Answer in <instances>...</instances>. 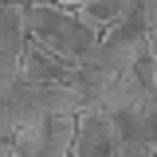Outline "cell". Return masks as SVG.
Listing matches in <instances>:
<instances>
[{
    "label": "cell",
    "mask_w": 157,
    "mask_h": 157,
    "mask_svg": "<svg viewBox=\"0 0 157 157\" xmlns=\"http://www.w3.org/2000/svg\"><path fill=\"white\" fill-rule=\"evenodd\" d=\"M24 51V4H0V82H16Z\"/></svg>",
    "instance_id": "cell-7"
},
{
    "label": "cell",
    "mask_w": 157,
    "mask_h": 157,
    "mask_svg": "<svg viewBox=\"0 0 157 157\" xmlns=\"http://www.w3.org/2000/svg\"><path fill=\"white\" fill-rule=\"evenodd\" d=\"M71 141H75V118H39L12 137V157H71Z\"/></svg>",
    "instance_id": "cell-3"
},
{
    "label": "cell",
    "mask_w": 157,
    "mask_h": 157,
    "mask_svg": "<svg viewBox=\"0 0 157 157\" xmlns=\"http://www.w3.org/2000/svg\"><path fill=\"white\" fill-rule=\"evenodd\" d=\"M145 32H149V28L141 24V16H137V8H134L122 24L106 28V32L98 36V47L82 59V67H86V71H110V75L130 71L137 59H141V51H145Z\"/></svg>",
    "instance_id": "cell-2"
},
{
    "label": "cell",
    "mask_w": 157,
    "mask_h": 157,
    "mask_svg": "<svg viewBox=\"0 0 157 157\" xmlns=\"http://www.w3.org/2000/svg\"><path fill=\"white\" fill-rule=\"evenodd\" d=\"M24 39L71 67H82V59L98 47V32L59 4H24Z\"/></svg>",
    "instance_id": "cell-1"
},
{
    "label": "cell",
    "mask_w": 157,
    "mask_h": 157,
    "mask_svg": "<svg viewBox=\"0 0 157 157\" xmlns=\"http://www.w3.org/2000/svg\"><path fill=\"white\" fill-rule=\"evenodd\" d=\"M71 157H126L122 137H118L114 122L106 114H86L75 118V141H71Z\"/></svg>",
    "instance_id": "cell-5"
},
{
    "label": "cell",
    "mask_w": 157,
    "mask_h": 157,
    "mask_svg": "<svg viewBox=\"0 0 157 157\" xmlns=\"http://www.w3.org/2000/svg\"><path fill=\"white\" fill-rule=\"evenodd\" d=\"M16 82L24 86H75L78 82V67L63 63V59L39 51L36 43L24 39V51H20V75Z\"/></svg>",
    "instance_id": "cell-6"
},
{
    "label": "cell",
    "mask_w": 157,
    "mask_h": 157,
    "mask_svg": "<svg viewBox=\"0 0 157 157\" xmlns=\"http://www.w3.org/2000/svg\"><path fill=\"white\" fill-rule=\"evenodd\" d=\"M126 157H157V102L130 106L122 114H110Z\"/></svg>",
    "instance_id": "cell-4"
},
{
    "label": "cell",
    "mask_w": 157,
    "mask_h": 157,
    "mask_svg": "<svg viewBox=\"0 0 157 157\" xmlns=\"http://www.w3.org/2000/svg\"><path fill=\"white\" fill-rule=\"evenodd\" d=\"M59 8H63V12H71V16H78L90 32L102 36L106 28L122 24V20L134 12L137 0H59Z\"/></svg>",
    "instance_id": "cell-8"
}]
</instances>
